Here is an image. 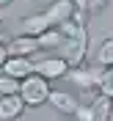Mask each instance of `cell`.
<instances>
[{
	"mask_svg": "<svg viewBox=\"0 0 113 121\" xmlns=\"http://www.w3.org/2000/svg\"><path fill=\"white\" fill-rule=\"evenodd\" d=\"M50 80L41 74H36V72H30L28 77H22L19 80V96H22L25 107H39V105H44L47 96H50Z\"/></svg>",
	"mask_w": 113,
	"mask_h": 121,
	"instance_id": "6da1fadb",
	"label": "cell"
},
{
	"mask_svg": "<svg viewBox=\"0 0 113 121\" xmlns=\"http://www.w3.org/2000/svg\"><path fill=\"white\" fill-rule=\"evenodd\" d=\"M33 72L41 74V77H47V80H58V77H66L69 63H66V58H61V55H47V58H41V60H33Z\"/></svg>",
	"mask_w": 113,
	"mask_h": 121,
	"instance_id": "7a4b0ae2",
	"label": "cell"
},
{
	"mask_svg": "<svg viewBox=\"0 0 113 121\" xmlns=\"http://www.w3.org/2000/svg\"><path fill=\"white\" fill-rule=\"evenodd\" d=\"M0 69H3L6 74L22 80V77H28L30 72H33V60H30V55H6V60H3Z\"/></svg>",
	"mask_w": 113,
	"mask_h": 121,
	"instance_id": "3957f363",
	"label": "cell"
},
{
	"mask_svg": "<svg viewBox=\"0 0 113 121\" xmlns=\"http://www.w3.org/2000/svg\"><path fill=\"white\" fill-rule=\"evenodd\" d=\"M39 50H41V47H39V39L28 36V33H19L17 39H11L6 44L8 55H33V52H39Z\"/></svg>",
	"mask_w": 113,
	"mask_h": 121,
	"instance_id": "277c9868",
	"label": "cell"
},
{
	"mask_svg": "<svg viewBox=\"0 0 113 121\" xmlns=\"http://www.w3.org/2000/svg\"><path fill=\"white\" fill-rule=\"evenodd\" d=\"M75 11H77V8H75V3H72V0H55L53 6L44 11V17L50 19V25H53V28H58V25L66 22Z\"/></svg>",
	"mask_w": 113,
	"mask_h": 121,
	"instance_id": "5b68a950",
	"label": "cell"
},
{
	"mask_svg": "<svg viewBox=\"0 0 113 121\" xmlns=\"http://www.w3.org/2000/svg\"><path fill=\"white\" fill-rule=\"evenodd\" d=\"M99 72H102V69H86L83 63H80V66L69 69L66 77H72L80 88H97V85H99Z\"/></svg>",
	"mask_w": 113,
	"mask_h": 121,
	"instance_id": "8992f818",
	"label": "cell"
},
{
	"mask_svg": "<svg viewBox=\"0 0 113 121\" xmlns=\"http://www.w3.org/2000/svg\"><path fill=\"white\" fill-rule=\"evenodd\" d=\"M25 110V102L19 94H3L0 96V118H19Z\"/></svg>",
	"mask_w": 113,
	"mask_h": 121,
	"instance_id": "52a82bcc",
	"label": "cell"
},
{
	"mask_svg": "<svg viewBox=\"0 0 113 121\" xmlns=\"http://www.w3.org/2000/svg\"><path fill=\"white\" fill-rule=\"evenodd\" d=\"M47 102H50L58 113H63V116H72L75 107H77V96H72L69 91H50Z\"/></svg>",
	"mask_w": 113,
	"mask_h": 121,
	"instance_id": "ba28073f",
	"label": "cell"
},
{
	"mask_svg": "<svg viewBox=\"0 0 113 121\" xmlns=\"http://www.w3.org/2000/svg\"><path fill=\"white\" fill-rule=\"evenodd\" d=\"M47 28H53L50 25V19L44 17V11L41 14H30L22 19V33H28V36H39V33H44Z\"/></svg>",
	"mask_w": 113,
	"mask_h": 121,
	"instance_id": "9c48e42d",
	"label": "cell"
},
{
	"mask_svg": "<svg viewBox=\"0 0 113 121\" xmlns=\"http://www.w3.org/2000/svg\"><path fill=\"white\" fill-rule=\"evenodd\" d=\"M91 113H94V118H97V121L110 118V113H113V99L108 96V94L99 91L97 96H94V102H91Z\"/></svg>",
	"mask_w": 113,
	"mask_h": 121,
	"instance_id": "30bf717a",
	"label": "cell"
},
{
	"mask_svg": "<svg viewBox=\"0 0 113 121\" xmlns=\"http://www.w3.org/2000/svg\"><path fill=\"white\" fill-rule=\"evenodd\" d=\"M39 47L41 50H58L61 41H63V33H61V28H47L44 33H39Z\"/></svg>",
	"mask_w": 113,
	"mask_h": 121,
	"instance_id": "8fae6325",
	"label": "cell"
},
{
	"mask_svg": "<svg viewBox=\"0 0 113 121\" xmlns=\"http://www.w3.org/2000/svg\"><path fill=\"white\" fill-rule=\"evenodd\" d=\"M97 63L102 69L105 66H113V39H105L102 44H99V50H97Z\"/></svg>",
	"mask_w": 113,
	"mask_h": 121,
	"instance_id": "7c38bea8",
	"label": "cell"
},
{
	"mask_svg": "<svg viewBox=\"0 0 113 121\" xmlns=\"http://www.w3.org/2000/svg\"><path fill=\"white\" fill-rule=\"evenodd\" d=\"M97 88L113 99V66H105L102 72H99V85H97Z\"/></svg>",
	"mask_w": 113,
	"mask_h": 121,
	"instance_id": "4fadbf2b",
	"label": "cell"
},
{
	"mask_svg": "<svg viewBox=\"0 0 113 121\" xmlns=\"http://www.w3.org/2000/svg\"><path fill=\"white\" fill-rule=\"evenodd\" d=\"M3 94H19V80L6 72H0V96Z\"/></svg>",
	"mask_w": 113,
	"mask_h": 121,
	"instance_id": "5bb4252c",
	"label": "cell"
},
{
	"mask_svg": "<svg viewBox=\"0 0 113 121\" xmlns=\"http://www.w3.org/2000/svg\"><path fill=\"white\" fill-rule=\"evenodd\" d=\"M75 118H80V121H94V113H91V105H80L77 102V107H75Z\"/></svg>",
	"mask_w": 113,
	"mask_h": 121,
	"instance_id": "9a60e30c",
	"label": "cell"
},
{
	"mask_svg": "<svg viewBox=\"0 0 113 121\" xmlns=\"http://www.w3.org/2000/svg\"><path fill=\"white\" fill-rule=\"evenodd\" d=\"M102 8H108V0H86V11H94V14H99Z\"/></svg>",
	"mask_w": 113,
	"mask_h": 121,
	"instance_id": "2e32d148",
	"label": "cell"
},
{
	"mask_svg": "<svg viewBox=\"0 0 113 121\" xmlns=\"http://www.w3.org/2000/svg\"><path fill=\"white\" fill-rule=\"evenodd\" d=\"M6 55H8V52H6V44L0 41V66H3V60H6Z\"/></svg>",
	"mask_w": 113,
	"mask_h": 121,
	"instance_id": "e0dca14e",
	"label": "cell"
},
{
	"mask_svg": "<svg viewBox=\"0 0 113 121\" xmlns=\"http://www.w3.org/2000/svg\"><path fill=\"white\" fill-rule=\"evenodd\" d=\"M75 3V8H80V11H86V0H72Z\"/></svg>",
	"mask_w": 113,
	"mask_h": 121,
	"instance_id": "ac0fdd59",
	"label": "cell"
},
{
	"mask_svg": "<svg viewBox=\"0 0 113 121\" xmlns=\"http://www.w3.org/2000/svg\"><path fill=\"white\" fill-rule=\"evenodd\" d=\"M8 3H11V0H0V8H3V6H8Z\"/></svg>",
	"mask_w": 113,
	"mask_h": 121,
	"instance_id": "d6986e66",
	"label": "cell"
},
{
	"mask_svg": "<svg viewBox=\"0 0 113 121\" xmlns=\"http://www.w3.org/2000/svg\"><path fill=\"white\" fill-rule=\"evenodd\" d=\"M0 25H3V22H0Z\"/></svg>",
	"mask_w": 113,
	"mask_h": 121,
	"instance_id": "ffe728a7",
	"label": "cell"
}]
</instances>
